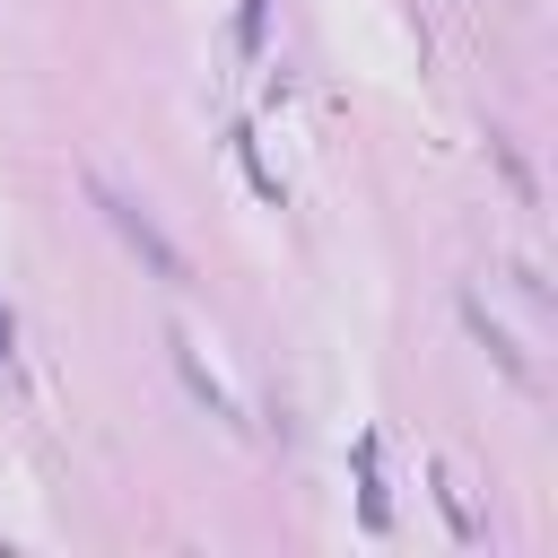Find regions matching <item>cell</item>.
<instances>
[{
	"label": "cell",
	"mask_w": 558,
	"mask_h": 558,
	"mask_svg": "<svg viewBox=\"0 0 558 558\" xmlns=\"http://www.w3.org/2000/svg\"><path fill=\"white\" fill-rule=\"evenodd\" d=\"M87 201H96V209L113 218V235H122V244H131V253H140V262H148V270L166 279V288H183V279H192V270H183V253H174V235H166V227H157V218H148V209L131 201V192H113L105 174H87Z\"/></svg>",
	"instance_id": "obj_1"
},
{
	"label": "cell",
	"mask_w": 558,
	"mask_h": 558,
	"mask_svg": "<svg viewBox=\"0 0 558 558\" xmlns=\"http://www.w3.org/2000/svg\"><path fill=\"white\" fill-rule=\"evenodd\" d=\"M462 314H471V331L488 340V357H497V366H506L514 384H541V375H532V357H523V340H514V331H506V323H497V314H488L480 296H462Z\"/></svg>",
	"instance_id": "obj_2"
},
{
	"label": "cell",
	"mask_w": 558,
	"mask_h": 558,
	"mask_svg": "<svg viewBox=\"0 0 558 558\" xmlns=\"http://www.w3.org/2000/svg\"><path fill=\"white\" fill-rule=\"evenodd\" d=\"M166 349H174V366H183V384H192V392H201V401H209V410H218V418H235V401H227V384H218V375H209V366H201V349H192V340H183V331H174V340H166Z\"/></svg>",
	"instance_id": "obj_3"
},
{
	"label": "cell",
	"mask_w": 558,
	"mask_h": 558,
	"mask_svg": "<svg viewBox=\"0 0 558 558\" xmlns=\"http://www.w3.org/2000/svg\"><path fill=\"white\" fill-rule=\"evenodd\" d=\"M262 17H270V0H244V17H235V35H244V52L262 44Z\"/></svg>",
	"instance_id": "obj_4"
},
{
	"label": "cell",
	"mask_w": 558,
	"mask_h": 558,
	"mask_svg": "<svg viewBox=\"0 0 558 558\" xmlns=\"http://www.w3.org/2000/svg\"><path fill=\"white\" fill-rule=\"evenodd\" d=\"M0 366H9V314H0Z\"/></svg>",
	"instance_id": "obj_5"
}]
</instances>
